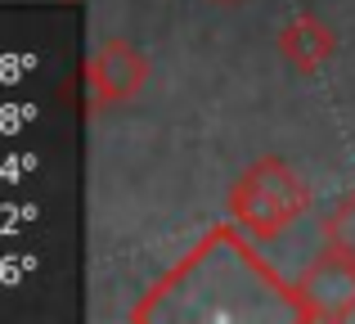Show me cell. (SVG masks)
<instances>
[{
	"instance_id": "cell-2",
	"label": "cell",
	"mask_w": 355,
	"mask_h": 324,
	"mask_svg": "<svg viewBox=\"0 0 355 324\" xmlns=\"http://www.w3.org/2000/svg\"><path fill=\"white\" fill-rule=\"evenodd\" d=\"M288 307L297 320L311 324H338L355 316V257L324 244L320 257L306 262L297 284L288 289Z\"/></svg>"
},
{
	"instance_id": "cell-6",
	"label": "cell",
	"mask_w": 355,
	"mask_h": 324,
	"mask_svg": "<svg viewBox=\"0 0 355 324\" xmlns=\"http://www.w3.org/2000/svg\"><path fill=\"white\" fill-rule=\"evenodd\" d=\"M220 5H234V0H220Z\"/></svg>"
},
{
	"instance_id": "cell-3",
	"label": "cell",
	"mask_w": 355,
	"mask_h": 324,
	"mask_svg": "<svg viewBox=\"0 0 355 324\" xmlns=\"http://www.w3.org/2000/svg\"><path fill=\"white\" fill-rule=\"evenodd\" d=\"M148 81V59L139 45H130L126 36H108L104 45H95V54L86 59V90H90V113H108L117 104L144 90Z\"/></svg>"
},
{
	"instance_id": "cell-5",
	"label": "cell",
	"mask_w": 355,
	"mask_h": 324,
	"mask_svg": "<svg viewBox=\"0 0 355 324\" xmlns=\"http://www.w3.org/2000/svg\"><path fill=\"white\" fill-rule=\"evenodd\" d=\"M324 244H333V248H342V253L355 257V189L329 212V221H324Z\"/></svg>"
},
{
	"instance_id": "cell-4",
	"label": "cell",
	"mask_w": 355,
	"mask_h": 324,
	"mask_svg": "<svg viewBox=\"0 0 355 324\" xmlns=\"http://www.w3.org/2000/svg\"><path fill=\"white\" fill-rule=\"evenodd\" d=\"M279 54H284L288 68L315 77V72L338 54V32H333L329 23H320L315 14H297L293 23L279 32Z\"/></svg>"
},
{
	"instance_id": "cell-1",
	"label": "cell",
	"mask_w": 355,
	"mask_h": 324,
	"mask_svg": "<svg viewBox=\"0 0 355 324\" xmlns=\"http://www.w3.org/2000/svg\"><path fill=\"white\" fill-rule=\"evenodd\" d=\"M311 203L315 194L306 185V176L279 153H266L230 185L225 212H230V230H239L248 244H270V239L288 235L311 212Z\"/></svg>"
}]
</instances>
